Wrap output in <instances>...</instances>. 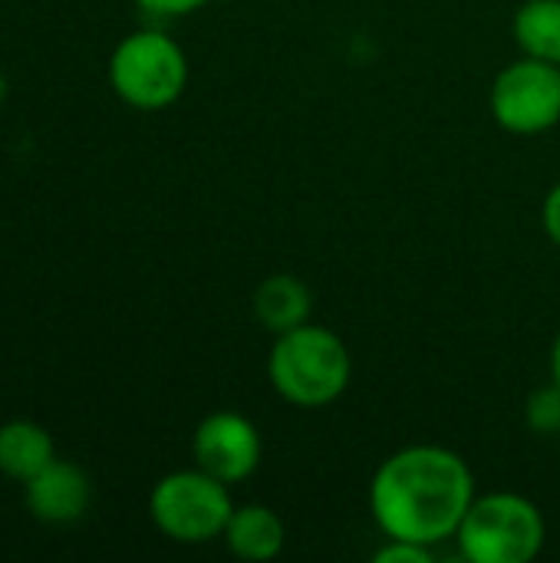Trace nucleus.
<instances>
[{
	"label": "nucleus",
	"mask_w": 560,
	"mask_h": 563,
	"mask_svg": "<svg viewBox=\"0 0 560 563\" xmlns=\"http://www.w3.org/2000/svg\"><path fill=\"white\" fill-rule=\"evenodd\" d=\"M475 478L469 462L442 445H409L393 452L370 482V511L376 528L396 541L442 544L455 538Z\"/></svg>",
	"instance_id": "f257e3e1"
},
{
	"label": "nucleus",
	"mask_w": 560,
	"mask_h": 563,
	"mask_svg": "<svg viewBox=\"0 0 560 563\" xmlns=\"http://www.w3.org/2000/svg\"><path fill=\"white\" fill-rule=\"evenodd\" d=\"M267 379L284 402L297 409H323L347 393L353 356L333 330L304 323L277 333L267 353Z\"/></svg>",
	"instance_id": "f03ea898"
},
{
	"label": "nucleus",
	"mask_w": 560,
	"mask_h": 563,
	"mask_svg": "<svg viewBox=\"0 0 560 563\" xmlns=\"http://www.w3.org/2000/svg\"><path fill=\"white\" fill-rule=\"evenodd\" d=\"M548 541L541 508L515 492L475 495L469 505L455 544L469 563H531Z\"/></svg>",
	"instance_id": "7ed1b4c3"
},
{
	"label": "nucleus",
	"mask_w": 560,
	"mask_h": 563,
	"mask_svg": "<svg viewBox=\"0 0 560 563\" xmlns=\"http://www.w3.org/2000/svg\"><path fill=\"white\" fill-rule=\"evenodd\" d=\"M109 86L132 109H168L188 86V56L168 33L135 30L109 56Z\"/></svg>",
	"instance_id": "20e7f679"
},
{
	"label": "nucleus",
	"mask_w": 560,
	"mask_h": 563,
	"mask_svg": "<svg viewBox=\"0 0 560 563\" xmlns=\"http://www.w3.org/2000/svg\"><path fill=\"white\" fill-rule=\"evenodd\" d=\"M228 488L231 485L198 465L172 472L155 482L149 495V518L175 544H211L215 538H224V528L238 508Z\"/></svg>",
	"instance_id": "39448f33"
},
{
	"label": "nucleus",
	"mask_w": 560,
	"mask_h": 563,
	"mask_svg": "<svg viewBox=\"0 0 560 563\" xmlns=\"http://www.w3.org/2000/svg\"><path fill=\"white\" fill-rule=\"evenodd\" d=\"M492 119L512 135H541L560 122V66L521 56L492 82Z\"/></svg>",
	"instance_id": "423d86ee"
},
{
	"label": "nucleus",
	"mask_w": 560,
	"mask_h": 563,
	"mask_svg": "<svg viewBox=\"0 0 560 563\" xmlns=\"http://www.w3.org/2000/svg\"><path fill=\"white\" fill-rule=\"evenodd\" d=\"M191 455L201 472L215 475L224 485H241L257 472L264 442L248 416L221 409L198 422L191 435Z\"/></svg>",
	"instance_id": "0eeeda50"
},
{
	"label": "nucleus",
	"mask_w": 560,
	"mask_h": 563,
	"mask_svg": "<svg viewBox=\"0 0 560 563\" xmlns=\"http://www.w3.org/2000/svg\"><path fill=\"white\" fill-rule=\"evenodd\" d=\"M26 511L43 525H73L89 511L92 485L89 475L63 459H53L43 472L23 482Z\"/></svg>",
	"instance_id": "6e6552de"
},
{
	"label": "nucleus",
	"mask_w": 560,
	"mask_h": 563,
	"mask_svg": "<svg viewBox=\"0 0 560 563\" xmlns=\"http://www.w3.org/2000/svg\"><path fill=\"white\" fill-rule=\"evenodd\" d=\"M228 551L241 561L267 563L281 558L284 544H287V528L281 521V515L267 505H241L234 508L224 538Z\"/></svg>",
	"instance_id": "1a4fd4ad"
},
{
	"label": "nucleus",
	"mask_w": 560,
	"mask_h": 563,
	"mask_svg": "<svg viewBox=\"0 0 560 563\" xmlns=\"http://www.w3.org/2000/svg\"><path fill=\"white\" fill-rule=\"evenodd\" d=\"M251 307H254V320L277 336V333H287L294 327L310 323L314 294L294 274H271L267 280L257 284Z\"/></svg>",
	"instance_id": "9d476101"
},
{
	"label": "nucleus",
	"mask_w": 560,
	"mask_h": 563,
	"mask_svg": "<svg viewBox=\"0 0 560 563\" xmlns=\"http://www.w3.org/2000/svg\"><path fill=\"white\" fill-rule=\"evenodd\" d=\"M56 459V445L40 422L10 419L0 426V475L10 482H30Z\"/></svg>",
	"instance_id": "9b49d317"
},
{
	"label": "nucleus",
	"mask_w": 560,
	"mask_h": 563,
	"mask_svg": "<svg viewBox=\"0 0 560 563\" xmlns=\"http://www.w3.org/2000/svg\"><path fill=\"white\" fill-rule=\"evenodd\" d=\"M512 30L525 56L560 66V0H525L515 10Z\"/></svg>",
	"instance_id": "f8f14e48"
},
{
	"label": "nucleus",
	"mask_w": 560,
	"mask_h": 563,
	"mask_svg": "<svg viewBox=\"0 0 560 563\" xmlns=\"http://www.w3.org/2000/svg\"><path fill=\"white\" fill-rule=\"evenodd\" d=\"M525 422L538 432V435H558L560 432V386H541L528 396L525 406Z\"/></svg>",
	"instance_id": "ddd939ff"
},
{
	"label": "nucleus",
	"mask_w": 560,
	"mask_h": 563,
	"mask_svg": "<svg viewBox=\"0 0 560 563\" xmlns=\"http://www.w3.org/2000/svg\"><path fill=\"white\" fill-rule=\"evenodd\" d=\"M376 563H432L436 554L429 544H416V541H396V538H386V544L373 554Z\"/></svg>",
	"instance_id": "4468645a"
},
{
	"label": "nucleus",
	"mask_w": 560,
	"mask_h": 563,
	"mask_svg": "<svg viewBox=\"0 0 560 563\" xmlns=\"http://www.w3.org/2000/svg\"><path fill=\"white\" fill-rule=\"evenodd\" d=\"M205 3H208V0H135L139 10H145V13H152V16H165V20H172V16H188V13L201 10Z\"/></svg>",
	"instance_id": "2eb2a0df"
},
{
	"label": "nucleus",
	"mask_w": 560,
	"mask_h": 563,
	"mask_svg": "<svg viewBox=\"0 0 560 563\" xmlns=\"http://www.w3.org/2000/svg\"><path fill=\"white\" fill-rule=\"evenodd\" d=\"M541 224H545L548 238L560 247V181L548 191V198L541 205Z\"/></svg>",
	"instance_id": "dca6fc26"
},
{
	"label": "nucleus",
	"mask_w": 560,
	"mask_h": 563,
	"mask_svg": "<svg viewBox=\"0 0 560 563\" xmlns=\"http://www.w3.org/2000/svg\"><path fill=\"white\" fill-rule=\"evenodd\" d=\"M551 383L560 386V330L554 336V346H551Z\"/></svg>",
	"instance_id": "f3484780"
},
{
	"label": "nucleus",
	"mask_w": 560,
	"mask_h": 563,
	"mask_svg": "<svg viewBox=\"0 0 560 563\" xmlns=\"http://www.w3.org/2000/svg\"><path fill=\"white\" fill-rule=\"evenodd\" d=\"M7 89H10V86H7V76L0 73V106H3V99H7Z\"/></svg>",
	"instance_id": "a211bd4d"
}]
</instances>
